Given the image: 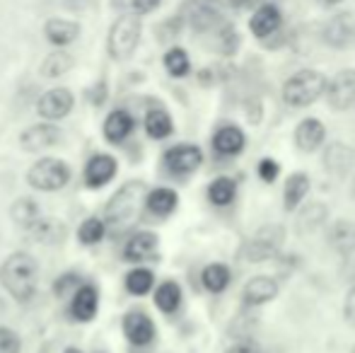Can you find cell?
<instances>
[{
  "label": "cell",
  "mask_w": 355,
  "mask_h": 353,
  "mask_svg": "<svg viewBox=\"0 0 355 353\" xmlns=\"http://www.w3.org/2000/svg\"><path fill=\"white\" fill-rule=\"evenodd\" d=\"M281 10L276 8V5L271 3H263L261 8H257V12L252 15V19H249V29H252L254 37L259 39H268L271 34L278 32V27H281Z\"/></svg>",
  "instance_id": "cell-16"
},
{
  "label": "cell",
  "mask_w": 355,
  "mask_h": 353,
  "mask_svg": "<svg viewBox=\"0 0 355 353\" xmlns=\"http://www.w3.org/2000/svg\"><path fill=\"white\" fill-rule=\"evenodd\" d=\"M353 160H355L353 150L348 146H343V143H334L324 153V162H327V170L331 175H346L351 170Z\"/></svg>",
  "instance_id": "cell-24"
},
{
  "label": "cell",
  "mask_w": 355,
  "mask_h": 353,
  "mask_svg": "<svg viewBox=\"0 0 355 353\" xmlns=\"http://www.w3.org/2000/svg\"><path fill=\"white\" fill-rule=\"evenodd\" d=\"M327 89V78L317 71H297L283 85V99L290 107H309Z\"/></svg>",
  "instance_id": "cell-4"
},
{
  "label": "cell",
  "mask_w": 355,
  "mask_h": 353,
  "mask_svg": "<svg viewBox=\"0 0 355 353\" xmlns=\"http://www.w3.org/2000/svg\"><path fill=\"white\" fill-rule=\"evenodd\" d=\"M324 218H327V208L322 206V203H309V206L302 208V213H300V230H314V227H319L324 223Z\"/></svg>",
  "instance_id": "cell-36"
},
{
  "label": "cell",
  "mask_w": 355,
  "mask_h": 353,
  "mask_svg": "<svg viewBox=\"0 0 355 353\" xmlns=\"http://www.w3.org/2000/svg\"><path fill=\"white\" fill-rule=\"evenodd\" d=\"M164 68H167V73L172 78L189 76V71H191V61H189V53L184 51V49H179V46L169 49V51L164 53Z\"/></svg>",
  "instance_id": "cell-32"
},
{
  "label": "cell",
  "mask_w": 355,
  "mask_h": 353,
  "mask_svg": "<svg viewBox=\"0 0 355 353\" xmlns=\"http://www.w3.org/2000/svg\"><path fill=\"white\" fill-rule=\"evenodd\" d=\"M155 305H157V310L164 312V315L177 310V307L182 305V288H179V283H174V281L159 283L157 291H155Z\"/></svg>",
  "instance_id": "cell-28"
},
{
  "label": "cell",
  "mask_w": 355,
  "mask_h": 353,
  "mask_svg": "<svg viewBox=\"0 0 355 353\" xmlns=\"http://www.w3.org/2000/svg\"><path fill=\"white\" fill-rule=\"evenodd\" d=\"M61 138H63V133L56 123H34V126L24 128V131L19 133V146L27 153H42V150H46V148L58 146Z\"/></svg>",
  "instance_id": "cell-8"
},
{
  "label": "cell",
  "mask_w": 355,
  "mask_h": 353,
  "mask_svg": "<svg viewBox=\"0 0 355 353\" xmlns=\"http://www.w3.org/2000/svg\"><path fill=\"white\" fill-rule=\"evenodd\" d=\"M331 245L336 247L338 252H348L355 247V225L348 221H341L331 232Z\"/></svg>",
  "instance_id": "cell-34"
},
{
  "label": "cell",
  "mask_w": 355,
  "mask_h": 353,
  "mask_svg": "<svg viewBox=\"0 0 355 353\" xmlns=\"http://www.w3.org/2000/svg\"><path fill=\"white\" fill-rule=\"evenodd\" d=\"M80 24L73 22V19H63V17H51L46 24H44V37L53 44V46L63 49L68 44H73L75 39L80 37Z\"/></svg>",
  "instance_id": "cell-18"
},
{
  "label": "cell",
  "mask_w": 355,
  "mask_h": 353,
  "mask_svg": "<svg viewBox=\"0 0 355 353\" xmlns=\"http://www.w3.org/2000/svg\"><path fill=\"white\" fill-rule=\"evenodd\" d=\"M145 133H148L150 138H155V141H162V138L172 136L174 126H172V117H169L164 109H150L148 114H145Z\"/></svg>",
  "instance_id": "cell-25"
},
{
  "label": "cell",
  "mask_w": 355,
  "mask_h": 353,
  "mask_svg": "<svg viewBox=\"0 0 355 353\" xmlns=\"http://www.w3.org/2000/svg\"><path fill=\"white\" fill-rule=\"evenodd\" d=\"M307 193H309V177L302 175V172L290 175L288 182H285V208L295 211L307 198Z\"/></svg>",
  "instance_id": "cell-27"
},
{
  "label": "cell",
  "mask_w": 355,
  "mask_h": 353,
  "mask_svg": "<svg viewBox=\"0 0 355 353\" xmlns=\"http://www.w3.org/2000/svg\"><path fill=\"white\" fill-rule=\"evenodd\" d=\"M232 8H249V5L254 3V0H227Z\"/></svg>",
  "instance_id": "cell-46"
},
{
  "label": "cell",
  "mask_w": 355,
  "mask_h": 353,
  "mask_svg": "<svg viewBox=\"0 0 355 353\" xmlns=\"http://www.w3.org/2000/svg\"><path fill=\"white\" fill-rule=\"evenodd\" d=\"M278 295V283L271 276H254L252 281L244 286V305L249 307H259L263 302H271Z\"/></svg>",
  "instance_id": "cell-17"
},
{
  "label": "cell",
  "mask_w": 355,
  "mask_h": 353,
  "mask_svg": "<svg viewBox=\"0 0 355 353\" xmlns=\"http://www.w3.org/2000/svg\"><path fill=\"white\" fill-rule=\"evenodd\" d=\"M353 193H355V184H353Z\"/></svg>",
  "instance_id": "cell-49"
},
{
  "label": "cell",
  "mask_w": 355,
  "mask_h": 353,
  "mask_svg": "<svg viewBox=\"0 0 355 353\" xmlns=\"http://www.w3.org/2000/svg\"><path fill=\"white\" fill-rule=\"evenodd\" d=\"M141 34H143V24L141 17L136 12L133 15H121L116 22L112 24L107 37V51L114 61H126L133 56V51L141 44Z\"/></svg>",
  "instance_id": "cell-3"
},
{
  "label": "cell",
  "mask_w": 355,
  "mask_h": 353,
  "mask_svg": "<svg viewBox=\"0 0 355 353\" xmlns=\"http://www.w3.org/2000/svg\"><path fill=\"white\" fill-rule=\"evenodd\" d=\"M322 5H327V8H334V5H338V3H343V0H319Z\"/></svg>",
  "instance_id": "cell-47"
},
{
  "label": "cell",
  "mask_w": 355,
  "mask_h": 353,
  "mask_svg": "<svg viewBox=\"0 0 355 353\" xmlns=\"http://www.w3.org/2000/svg\"><path fill=\"white\" fill-rule=\"evenodd\" d=\"M116 172H119L116 157L109 155V153H97V155H92L87 160L83 177H85L87 189H102V187H107L114 177H116Z\"/></svg>",
  "instance_id": "cell-9"
},
{
  "label": "cell",
  "mask_w": 355,
  "mask_h": 353,
  "mask_svg": "<svg viewBox=\"0 0 355 353\" xmlns=\"http://www.w3.org/2000/svg\"><path fill=\"white\" fill-rule=\"evenodd\" d=\"M343 255H346V259H343V271H346L348 278H353L355 281V247L348 252H343Z\"/></svg>",
  "instance_id": "cell-43"
},
{
  "label": "cell",
  "mask_w": 355,
  "mask_h": 353,
  "mask_svg": "<svg viewBox=\"0 0 355 353\" xmlns=\"http://www.w3.org/2000/svg\"><path fill=\"white\" fill-rule=\"evenodd\" d=\"M63 353H83V351H80V349H75V346H68V349L63 351Z\"/></svg>",
  "instance_id": "cell-48"
},
{
  "label": "cell",
  "mask_w": 355,
  "mask_h": 353,
  "mask_svg": "<svg viewBox=\"0 0 355 353\" xmlns=\"http://www.w3.org/2000/svg\"><path fill=\"white\" fill-rule=\"evenodd\" d=\"M99 310V291L94 283H83L71 295V315L75 322H92Z\"/></svg>",
  "instance_id": "cell-12"
},
{
  "label": "cell",
  "mask_w": 355,
  "mask_h": 353,
  "mask_svg": "<svg viewBox=\"0 0 355 353\" xmlns=\"http://www.w3.org/2000/svg\"><path fill=\"white\" fill-rule=\"evenodd\" d=\"M324 138H327V128L319 119H304L297 128H295V143H297L300 150L314 153L322 148Z\"/></svg>",
  "instance_id": "cell-19"
},
{
  "label": "cell",
  "mask_w": 355,
  "mask_h": 353,
  "mask_svg": "<svg viewBox=\"0 0 355 353\" xmlns=\"http://www.w3.org/2000/svg\"><path fill=\"white\" fill-rule=\"evenodd\" d=\"M29 232H32L39 242H53V240H61L63 237V225L58 221H53V218H49V221L42 218Z\"/></svg>",
  "instance_id": "cell-35"
},
{
  "label": "cell",
  "mask_w": 355,
  "mask_h": 353,
  "mask_svg": "<svg viewBox=\"0 0 355 353\" xmlns=\"http://www.w3.org/2000/svg\"><path fill=\"white\" fill-rule=\"evenodd\" d=\"M213 148L220 155H237L244 148V133L237 126H223L213 136Z\"/></svg>",
  "instance_id": "cell-23"
},
{
  "label": "cell",
  "mask_w": 355,
  "mask_h": 353,
  "mask_svg": "<svg viewBox=\"0 0 355 353\" xmlns=\"http://www.w3.org/2000/svg\"><path fill=\"white\" fill-rule=\"evenodd\" d=\"M73 104H75V97L71 89L53 87L39 97L37 112H39V117L46 119V121H61V119H66L68 114L73 112Z\"/></svg>",
  "instance_id": "cell-7"
},
{
  "label": "cell",
  "mask_w": 355,
  "mask_h": 353,
  "mask_svg": "<svg viewBox=\"0 0 355 353\" xmlns=\"http://www.w3.org/2000/svg\"><path fill=\"white\" fill-rule=\"evenodd\" d=\"M278 172H281V167H278V162L271 160V157H266V160L259 162V177H261L263 182H268V184L276 182Z\"/></svg>",
  "instance_id": "cell-40"
},
{
  "label": "cell",
  "mask_w": 355,
  "mask_h": 353,
  "mask_svg": "<svg viewBox=\"0 0 355 353\" xmlns=\"http://www.w3.org/2000/svg\"><path fill=\"white\" fill-rule=\"evenodd\" d=\"M218 37H220V51L227 53V56L234 53V49H237V44H239V37H237V32H234L232 24L225 22L223 27L218 29Z\"/></svg>",
  "instance_id": "cell-39"
},
{
  "label": "cell",
  "mask_w": 355,
  "mask_h": 353,
  "mask_svg": "<svg viewBox=\"0 0 355 353\" xmlns=\"http://www.w3.org/2000/svg\"><path fill=\"white\" fill-rule=\"evenodd\" d=\"M155 250H157V235H155V232H148V230L136 232V235L123 245V259L133 261V264L148 261L150 257L155 255Z\"/></svg>",
  "instance_id": "cell-20"
},
{
  "label": "cell",
  "mask_w": 355,
  "mask_h": 353,
  "mask_svg": "<svg viewBox=\"0 0 355 353\" xmlns=\"http://www.w3.org/2000/svg\"><path fill=\"white\" fill-rule=\"evenodd\" d=\"M22 351V339L17 332L10 327H0V353H19Z\"/></svg>",
  "instance_id": "cell-38"
},
{
  "label": "cell",
  "mask_w": 355,
  "mask_h": 353,
  "mask_svg": "<svg viewBox=\"0 0 355 353\" xmlns=\"http://www.w3.org/2000/svg\"><path fill=\"white\" fill-rule=\"evenodd\" d=\"M10 218H12L15 225L29 232L42 221V208H39V203L34 201V198H27V196L17 198V201L12 203V208H10Z\"/></svg>",
  "instance_id": "cell-21"
},
{
  "label": "cell",
  "mask_w": 355,
  "mask_h": 353,
  "mask_svg": "<svg viewBox=\"0 0 355 353\" xmlns=\"http://www.w3.org/2000/svg\"><path fill=\"white\" fill-rule=\"evenodd\" d=\"M343 315H346V322L351 327H355V286L348 291V298H346V305H343Z\"/></svg>",
  "instance_id": "cell-42"
},
{
  "label": "cell",
  "mask_w": 355,
  "mask_h": 353,
  "mask_svg": "<svg viewBox=\"0 0 355 353\" xmlns=\"http://www.w3.org/2000/svg\"><path fill=\"white\" fill-rule=\"evenodd\" d=\"M133 128H136V119H133L126 109H114V112H109L107 119H104L102 133L112 146H119V143H123L131 136Z\"/></svg>",
  "instance_id": "cell-15"
},
{
  "label": "cell",
  "mask_w": 355,
  "mask_h": 353,
  "mask_svg": "<svg viewBox=\"0 0 355 353\" xmlns=\"http://www.w3.org/2000/svg\"><path fill=\"white\" fill-rule=\"evenodd\" d=\"M73 56L68 51H63V49H58V51L49 53L46 58L42 61V68H39V73H42V78H49V80H56V78L66 76L68 71L73 68Z\"/></svg>",
  "instance_id": "cell-26"
},
{
  "label": "cell",
  "mask_w": 355,
  "mask_h": 353,
  "mask_svg": "<svg viewBox=\"0 0 355 353\" xmlns=\"http://www.w3.org/2000/svg\"><path fill=\"white\" fill-rule=\"evenodd\" d=\"M227 353H257V349H254L252 344H244L242 341V344H234Z\"/></svg>",
  "instance_id": "cell-45"
},
{
  "label": "cell",
  "mask_w": 355,
  "mask_h": 353,
  "mask_svg": "<svg viewBox=\"0 0 355 353\" xmlns=\"http://www.w3.org/2000/svg\"><path fill=\"white\" fill-rule=\"evenodd\" d=\"M177 203H179L177 191L169 187H157V189H153V191H148V196H145V208H148L153 216H159V218L169 216V213L177 208Z\"/></svg>",
  "instance_id": "cell-22"
},
{
  "label": "cell",
  "mask_w": 355,
  "mask_h": 353,
  "mask_svg": "<svg viewBox=\"0 0 355 353\" xmlns=\"http://www.w3.org/2000/svg\"><path fill=\"white\" fill-rule=\"evenodd\" d=\"M71 182V167L56 157H42L27 172V184L37 191H58Z\"/></svg>",
  "instance_id": "cell-6"
},
{
  "label": "cell",
  "mask_w": 355,
  "mask_h": 353,
  "mask_svg": "<svg viewBox=\"0 0 355 353\" xmlns=\"http://www.w3.org/2000/svg\"><path fill=\"white\" fill-rule=\"evenodd\" d=\"M159 3H162V0H131V8L136 15H150L159 8Z\"/></svg>",
  "instance_id": "cell-41"
},
{
  "label": "cell",
  "mask_w": 355,
  "mask_h": 353,
  "mask_svg": "<svg viewBox=\"0 0 355 353\" xmlns=\"http://www.w3.org/2000/svg\"><path fill=\"white\" fill-rule=\"evenodd\" d=\"M80 286H83V281H80L78 273L68 271V273H63V276H58L56 281H53V295L61 298V300H63V298H71Z\"/></svg>",
  "instance_id": "cell-37"
},
{
  "label": "cell",
  "mask_w": 355,
  "mask_h": 353,
  "mask_svg": "<svg viewBox=\"0 0 355 353\" xmlns=\"http://www.w3.org/2000/svg\"><path fill=\"white\" fill-rule=\"evenodd\" d=\"M182 19L198 34L218 32L225 24L223 0H184Z\"/></svg>",
  "instance_id": "cell-5"
},
{
  "label": "cell",
  "mask_w": 355,
  "mask_h": 353,
  "mask_svg": "<svg viewBox=\"0 0 355 353\" xmlns=\"http://www.w3.org/2000/svg\"><path fill=\"white\" fill-rule=\"evenodd\" d=\"M0 283L17 302H29L37 293L39 264L29 252H15L0 266Z\"/></svg>",
  "instance_id": "cell-1"
},
{
  "label": "cell",
  "mask_w": 355,
  "mask_h": 353,
  "mask_svg": "<svg viewBox=\"0 0 355 353\" xmlns=\"http://www.w3.org/2000/svg\"><path fill=\"white\" fill-rule=\"evenodd\" d=\"M327 99L331 104V109H348L355 104V71L346 68V71H338L334 76L331 83H327Z\"/></svg>",
  "instance_id": "cell-11"
},
{
  "label": "cell",
  "mask_w": 355,
  "mask_h": 353,
  "mask_svg": "<svg viewBox=\"0 0 355 353\" xmlns=\"http://www.w3.org/2000/svg\"><path fill=\"white\" fill-rule=\"evenodd\" d=\"M104 235H107V225H104L102 218H87V221L80 225L78 230V237L83 245L92 247V245H99V242L104 240Z\"/></svg>",
  "instance_id": "cell-33"
},
{
  "label": "cell",
  "mask_w": 355,
  "mask_h": 353,
  "mask_svg": "<svg viewBox=\"0 0 355 353\" xmlns=\"http://www.w3.org/2000/svg\"><path fill=\"white\" fill-rule=\"evenodd\" d=\"M203 153L196 146H174L164 153V167L172 175H191L201 167Z\"/></svg>",
  "instance_id": "cell-10"
},
{
  "label": "cell",
  "mask_w": 355,
  "mask_h": 353,
  "mask_svg": "<svg viewBox=\"0 0 355 353\" xmlns=\"http://www.w3.org/2000/svg\"><path fill=\"white\" fill-rule=\"evenodd\" d=\"M123 334L133 346H148L155 339V322L145 312H128L123 317Z\"/></svg>",
  "instance_id": "cell-14"
},
{
  "label": "cell",
  "mask_w": 355,
  "mask_h": 353,
  "mask_svg": "<svg viewBox=\"0 0 355 353\" xmlns=\"http://www.w3.org/2000/svg\"><path fill=\"white\" fill-rule=\"evenodd\" d=\"M153 286H155V273L150 268L138 266L126 273V291L131 295H145V293L153 291Z\"/></svg>",
  "instance_id": "cell-30"
},
{
  "label": "cell",
  "mask_w": 355,
  "mask_h": 353,
  "mask_svg": "<svg viewBox=\"0 0 355 353\" xmlns=\"http://www.w3.org/2000/svg\"><path fill=\"white\" fill-rule=\"evenodd\" d=\"M145 196H148V187L138 179H131L126 182L112 198H109L107 208H104V225L112 232H121L126 230L128 225H133L141 213Z\"/></svg>",
  "instance_id": "cell-2"
},
{
  "label": "cell",
  "mask_w": 355,
  "mask_h": 353,
  "mask_svg": "<svg viewBox=\"0 0 355 353\" xmlns=\"http://www.w3.org/2000/svg\"><path fill=\"white\" fill-rule=\"evenodd\" d=\"M351 353H355V346H353V351H351Z\"/></svg>",
  "instance_id": "cell-50"
},
{
  "label": "cell",
  "mask_w": 355,
  "mask_h": 353,
  "mask_svg": "<svg viewBox=\"0 0 355 353\" xmlns=\"http://www.w3.org/2000/svg\"><path fill=\"white\" fill-rule=\"evenodd\" d=\"M104 99H107V85L104 83H97L92 89V104H97V107H102Z\"/></svg>",
  "instance_id": "cell-44"
},
{
  "label": "cell",
  "mask_w": 355,
  "mask_h": 353,
  "mask_svg": "<svg viewBox=\"0 0 355 353\" xmlns=\"http://www.w3.org/2000/svg\"><path fill=\"white\" fill-rule=\"evenodd\" d=\"M234 196H237V184L230 177L213 179L211 187H208V198H211V203H215V206H230L234 201Z\"/></svg>",
  "instance_id": "cell-29"
},
{
  "label": "cell",
  "mask_w": 355,
  "mask_h": 353,
  "mask_svg": "<svg viewBox=\"0 0 355 353\" xmlns=\"http://www.w3.org/2000/svg\"><path fill=\"white\" fill-rule=\"evenodd\" d=\"M355 39V19L351 12L334 15L324 27V42L334 49H346Z\"/></svg>",
  "instance_id": "cell-13"
},
{
  "label": "cell",
  "mask_w": 355,
  "mask_h": 353,
  "mask_svg": "<svg viewBox=\"0 0 355 353\" xmlns=\"http://www.w3.org/2000/svg\"><path fill=\"white\" fill-rule=\"evenodd\" d=\"M201 281L211 293H223L225 288L230 286V268L225 264L206 266V268H203V273H201Z\"/></svg>",
  "instance_id": "cell-31"
}]
</instances>
